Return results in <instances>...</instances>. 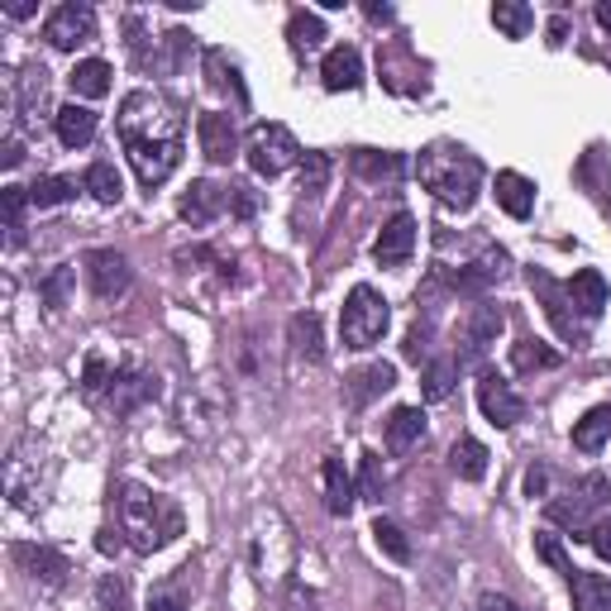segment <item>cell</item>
<instances>
[{
  "mask_svg": "<svg viewBox=\"0 0 611 611\" xmlns=\"http://www.w3.org/2000/svg\"><path fill=\"white\" fill-rule=\"evenodd\" d=\"M153 397H158V378L143 373V368H125V373H115V382H111V406H115V416L139 411V406L153 402Z\"/></svg>",
  "mask_w": 611,
  "mask_h": 611,
  "instance_id": "cell-17",
  "label": "cell"
},
{
  "mask_svg": "<svg viewBox=\"0 0 611 611\" xmlns=\"http://www.w3.org/2000/svg\"><path fill=\"white\" fill-rule=\"evenodd\" d=\"M53 129H58V143H63V149H87L96 139V111H87V105H77V101L58 105Z\"/></svg>",
  "mask_w": 611,
  "mask_h": 611,
  "instance_id": "cell-21",
  "label": "cell"
},
{
  "mask_svg": "<svg viewBox=\"0 0 611 611\" xmlns=\"http://www.w3.org/2000/svg\"><path fill=\"white\" fill-rule=\"evenodd\" d=\"M320 81H326V91H358L364 87V58H358V48L340 43L326 53V63H320Z\"/></svg>",
  "mask_w": 611,
  "mask_h": 611,
  "instance_id": "cell-18",
  "label": "cell"
},
{
  "mask_svg": "<svg viewBox=\"0 0 611 611\" xmlns=\"http://www.w3.org/2000/svg\"><path fill=\"white\" fill-rule=\"evenodd\" d=\"M569 287V302L578 306V316L583 320H597L607 310V302H611V292H607V278L597 268H583V272H573V278L564 282Z\"/></svg>",
  "mask_w": 611,
  "mask_h": 611,
  "instance_id": "cell-19",
  "label": "cell"
},
{
  "mask_svg": "<svg viewBox=\"0 0 611 611\" xmlns=\"http://www.w3.org/2000/svg\"><path fill=\"white\" fill-rule=\"evenodd\" d=\"M43 39H48V48H58V53H72V48L91 43V39H96V10H91V5H77V0H67V5H58V10H48Z\"/></svg>",
  "mask_w": 611,
  "mask_h": 611,
  "instance_id": "cell-8",
  "label": "cell"
},
{
  "mask_svg": "<svg viewBox=\"0 0 611 611\" xmlns=\"http://www.w3.org/2000/svg\"><path fill=\"white\" fill-rule=\"evenodd\" d=\"M354 173L368 177V182H397V177L406 173V158H402V153L358 149V153H354Z\"/></svg>",
  "mask_w": 611,
  "mask_h": 611,
  "instance_id": "cell-32",
  "label": "cell"
},
{
  "mask_svg": "<svg viewBox=\"0 0 611 611\" xmlns=\"http://www.w3.org/2000/svg\"><path fill=\"white\" fill-rule=\"evenodd\" d=\"M545 487H549V473H545V469H531V473H525V493H531V497H545Z\"/></svg>",
  "mask_w": 611,
  "mask_h": 611,
  "instance_id": "cell-54",
  "label": "cell"
},
{
  "mask_svg": "<svg viewBox=\"0 0 611 611\" xmlns=\"http://www.w3.org/2000/svg\"><path fill=\"white\" fill-rule=\"evenodd\" d=\"M564 34H569V20H564V15L549 20V43H564Z\"/></svg>",
  "mask_w": 611,
  "mask_h": 611,
  "instance_id": "cell-57",
  "label": "cell"
},
{
  "mask_svg": "<svg viewBox=\"0 0 611 611\" xmlns=\"http://www.w3.org/2000/svg\"><path fill=\"white\" fill-rule=\"evenodd\" d=\"M149 611H187V593L182 588H158L149 597Z\"/></svg>",
  "mask_w": 611,
  "mask_h": 611,
  "instance_id": "cell-52",
  "label": "cell"
},
{
  "mask_svg": "<svg viewBox=\"0 0 611 611\" xmlns=\"http://www.w3.org/2000/svg\"><path fill=\"white\" fill-rule=\"evenodd\" d=\"M119 531L129 535V545H135L139 555H153V549H163L167 540L182 535V511L167 497L153 493V487L119 483Z\"/></svg>",
  "mask_w": 611,
  "mask_h": 611,
  "instance_id": "cell-2",
  "label": "cell"
},
{
  "mask_svg": "<svg viewBox=\"0 0 611 611\" xmlns=\"http://www.w3.org/2000/svg\"><path fill=\"white\" fill-rule=\"evenodd\" d=\"M501 272H507V254H501V249H487L483 258L478 263H469V268L459 272V278H454V292H463V296H478V292H487V287H493Z\"/></svg>",
  "mask_w": 611,
  "mask_h": 611,
  "instance_id": "cell-23",
  "label": "cell"
},
{
  "mask_svg": "<svg viewBox=\"0 0 611 611\" xmlns=\"http://www.w3.org/2000/svg\"><path fill=\"white\" fill-rule=\"evenodd\" d=\"M81 187H87L101 206H119V196H125V177L115 173V163H91L87 177H81Z\"/></svg>",
  "mask_w": 611,
  "mask_h": 611,
  "instance_id": "cell-34",
  "label": "cell"
},
{
  "mask_svg": "<svg viewBox=\"0 0 611 611\" xmlns=\"http://www.w3.org/2000/svg\"><path fill=\"white\" fill-rule=\"evenodd\" d=\"M493 24L507 34V39H525V34L535 29V10L521 5V0H497V5H493Z\"/></svg>",
  "mask_w": 611,
  "mask_h": 611,
  "instance_id": "cell-35",
  "label": "cell"
},
{
  "mask_svg": "<svg viewBox=\"0 0 611 611\" xmlns=\"http://www.w3.org/2000/svg\"><path fill=\"white\" fill-rule=\"evenodd\" d=\"M511 364H517L521 373H535V368H555L559 354L549 349V344H540V340H521L517 349H511Z\"/></svg>",
  "mask_w": 611,
  "mask_h": 611,
  "instance_id": "cell-43",
  "label": "cell"
},
{
  "mask_svg": "<svg viewBox=\"0 0 611 611\" xmlns=\"http://www.w3.org/2000/svg\"><path fill=\"white\" fill-rule=\"evenodd\" d=\"M244 158L249 167H254L258 177H282L292 163H302V143H296V135L287 125H254L244 139Z\"/></svg>",
  "mask_w": 611,
  "mask_h": 611,
  "instance_id": "cell-6",
  "label": "cell"
},
{
  "mask_svg": "<svg viewBox=\"0 0 611 611\" xmlns=\"http://www.w3.org/2000/svg\"><path fill=\"white\" fill-rule=\"evenodd\" d=\"M535 555H540L555 573H564V578H573V573H578V569H573V559L564 555V545H559V535H549V531L535 535Z\"/></svg>",
  "mask_w": 611,
  "mask_h": 611,
  "instance_id": "cell-46",
  "label": "cell"
},
{
  "mask_svg": "<svg viewBox=\"0 0 611 611\" xmlns=\"http://www.w3.org/2000/svg\"><path fill=\"white\" fill-rule=\"evenodd\" d=\"M392 326V306L378 287L358 282L349 296H344V310H340V334H344V349H373V344L387 334Z\"/></svg>",
  "mask_w": 611,
  "mask_h": 611,
  "instance_id": "cell-5",
  "label": "cell"
},
{
  "mask_svg": "<svg viewBox=\"0 0 611 611\" xmlns=\"http://www.w3.org/2000/svg\"><path fill=\"white\" fill-rule=\"evenodd\" d=\"M87 278L101 302H115V296L129 292V258L115 254V249H96V254H87Z\"/></svg>",
  "mask_w": 611,
  "mask_h": 611,
  "instance_id": "cell-12",
  "label": "cell"
},
{
  "mask_svg": "<svg viewBox=\"0 0 611 611\" xmlns=\"http://www.w3.org/2000/svg\"><path fill=\"white\" fill-rule=\"evenodd\" d=\"M72 96H87V101H101L105 91H111V63L105 58H81L77 67H72Z\"/></svg>",
  "mask_w": 611,
  "mask_h": 611,
  "instance_id": "cell-31",
  "label": "cell"
},
{
  "mask_svg": "<svg viewBox=\"0 0 611 611\" xmlns=\"http://www.w3.org/2000/svg\"><path fill=\"white\" fill-rule=\"evenodd\" d=\"M569 593H573V611H611V578L602 573H573L569 578Z\"/></svg>",
  "mask_w": 611,
  "mask_h": 611,
  "instance_id": "cell-29",
  "label": "cell"
},
{
  "mask_svg": "<svg viewBox=\"0 0 611 611\" xmlns=\"http://www.w3.org/2000/svg\"><path fill=\"white\" fill-rule=\"evenodd\" d=\"M449 469L463 478V483H483L487 478V445L473 435H459L449 449Z\"/></svg>",
  "mask_w": 611,
  "mask_h": 611,
  "instance_id": "cell-28",
  "label": "cell"
},
{
  "mask_svg": "<svg viewBox=\"0 0 611 611\" xmlns=\"http://www.w3.org/2000/svg\"><path fill=\"white\" fill-rule=\"evenodd\" d=\"M454 378H459V364H454V358H430L425 373H421V392H425V402H449Z\"/></svg>",
  "mask_w": 611,
  "mask_h": 611,
  "instance_id": "cell-36",
  "label": "cell"
},
{
  "mask_svg": "<svg viewBox=\"0 0 611 611\" xmlns=\"http://www.w3.org/2000/svg\"><path fill=\"white\" fill-rule=\"evenodd\" d=\"M497 206L511 215V220H525L535 211V182L521 173H497Z\"/></svg>",
  "mask_w": 611,
  "mask_h": 611,
  "instance_id": "cell-26",
  "label": "cell"
},
{
  "mask_svg": "<svg viewBox=\"0 0 611 611\" xmlns=\"http://www.w3.org/2000/svg\"><path fill=\"white\" fill-rule=\"evenodd\" d=\"M478 611H521V607L511 602L507 593H483V597H478Z\"/></svg>",
  "mask_w": 611,
  "mask_h": 611,
  "instance_id": "cell-53",
  "label": "cell"
},
{
  "mask_svg": "<svg viewBox=\"0 0 611 611\" xmlns=\"http://www.w3.org/2000/svg\"><path fill=\"white\" fill-rule=\"evenodd\" d=\"M72 196H77V182H72V177H39V182L29 187V206H39V211L63 206Z\"/></svg>",
  "mask_w": 611,
  "mask_h": 611,
  "instance_id": "cell-40",
  "label": "cell"
},
{
  "mask_svg": "<svg viewBox=\"0 0 611 611\" xmlns=\"http://www.w3.org/2000/svg\"><path fill=\"white\" fill-rule=\"evenodd\" d=\"M501 330H507V316H501L497 306H487V302H483V306H473L469 330H463V344H469V354L459 358V368H463V364H473V358H483L487 349H493Z\"/></svg>",
  "mask_w": 611,
  "mask_h": 611,
  "instance_id": "cell-16",
  "label": "cell"
},
{
  "mask_svg": "<svg viewBox=\"0 0 611 611\" xmlns=\"http://www.w3.org/2000/svg\"><path fill=\"white\" fill-rule=\"evenodd\" d=\"M177 211H182V220H191V225H211L215 215L225 211V187H215V182H191Z\"/></svg>",
  "mask_w": 611,
  "mask_h": 611,
  "instance_id": "cell-25",
  "label": "cell"
},
{
  "mask_svg": "<svg viewBox=\"0 0 611 611\" xmlns=\"http://www.w3.org/2000/svg\"><path fill=\"white\" fill-rule=\"evenodd\" d=\"M5 493L20 511L39 507V445L34 440H20L5 459Z\"/></svg>",
  "mask_w": 611,
  "mask_h": 611,
  "instance_id": "cell-9",
  "label": "cell"
},
{
  "mask_svg": "<svg viewBox=\"0 0 611 611\" xmlns=\"http://www.w3.org/2000/svg\"><path fill=\"white\" fill-rule=\"evenodd\" d=\"M15 564L29 573L39 588H63L67 573H72L67 555H58L53 545H15Z\"/></svg>",
  "mask_w": 611,
  "mask_h": 611,
  "instance_id": "cell-13",
  "label": "cell"
},
{
  "mask_svg": "<svg viewBox=\"0 0 611 611\" xmlns=\"http://www.w3.org/2000/svg\"><path fill=\"white\" fill-rule=\"evenodd\" d=\"M373 540H378V549L392 559V564H411V540H406V531L397 521H373Z\"/></svg>",
  "mask_w": 611,
  "mask_h": 611,
  "instance_id": "cell-38",
  "label": "cell"
},
{
  "mask_svg": "<svg viewBox=\"0 0 611 611\" xmlns=\"http://www.w3.org/2000/svg\"><path fill=\"white\" fill-rule=\"evenodd\" d=\"M119 535H125V531H101V540H96V549H101V555H115V549L125 545Z\"/></svg>",
  "mask_w": 611,
  "mask_h": 611,
  "instance_id": "cell-55",
  "label": "cell"
},
{
  "mask_svg": "<svg viewBox=\"0 0 611 611\" xmlns=\"http://www.w3.org/2000/svg\"><path fill=\"white\" fill-rule=\"evenodd\" d=\"M478 406H483V416L501 430H511L525 416V402L517 397V387L497 373H483V382H478Z\"/></svg>",
  "mask_w": 611,
  "mask_h": 611,
  "instance_id": "cell-11",
  "label": "cell"
},
{
  "mask_svg": "<svg viewBox=\"0 0 611 611\" xmlns=\"http://www.w3.org/2000/svg\"><path fill=\"white\" fill-rule=\"evenodd\" d=\"M287 340H292V354H296V358H310V364L326 354V340H320V316H316V310H296V316L287 320Z\"/></svg>",
  "mask_w": 611,
  "mask_h": 611,
  "instance_id": "cell-27",
  "label": "cell"
},
{
  "mask_svg": "<svg viewBox=\"0 0 611 611\" xmlns=\"http://www.w3.org/2000/svg\"><path fill=\"white\" fill-rule=\"evenodd\" d=\"M96 607L101 611H135V597H129L125 573H105V578L96 583Z\"/></svg>",
  "mask_w": 611,
  "mask_h": 611,
  "instance_id": "cell-41",
  "label": "cell"
},
{
  "mask_svg": "<svg viewBox=\"0 0 611 611\" xmlns=\"http://www.w3.org/2000/svg\"><path fill=\"white\" fill-rule=\"evenodd\" d=\"M597 24H602V29H611V0H602V5H597Z\"/></svg>",
  "mask_w": 611,
  "mask_h": 611,
  "instance_id": "cell-58",
  "label": "cell"
},
{
  "mask_svg": "<svg viewBox=\"0 0 611 611\" xmlns=\"http://www.w3.org/2000/svg\"><path fill=\"white\" fill-rule=\"evenodd\" d=\"M382 487H387V473H382V459L373 449L358 459V497L364 501H382Z\"/></svg>",
  "mask_w": 611,
  "mask_h": 611,
  "instance_id": "cell-42",
  "label": "cell"
},
{
  "mask_svg": "<svg viewBox=\"0 0 611 611\" xmlns=\"http://www.w3.org/2000/svg\"><path fill=\"white\" fill-rule=\"evenodd\" d=\"M402 354L411 358V364H421V358L430 354V326H425V320H416V326H411V334H406V344H402Z\"/></svg>",
  "mask_w": 611,
  "mask_h": 611,
  "instance_id": "cell-50",
  "label": "cell"
},
{
  "mask_svg": "<svg viewBox=\"0 0 611 611\" xmlns=\"http://www.w3.org/2000/svg\"><path fill=\"white\" fill-rule=\"evenodd\" d=\"M287 39H292L296 53H316L320 39H326V20L310 15V10H296L292 24H287Z\"/></svg>",
  "mask_w": 611,
  "mask_h": 611,
  "instance_id": "cell-37",
  "label": "cell"
},
{
  "mask_svg": "<svg viewBox=\"0 0 611 611\" xmlns=\"http://www.w3.org/2000/svg\"><path fill=\"white\" fill-rule=\"evenodd\" d=\"M397 387V368L392 364H368V368H358V373L344 382V397H349V406H368V402H378L382 392H392Z\"/></svg>",
  "mask_w": 611,
  "mask_h": 611,
  "instance_id": "cell-20",
  "label": "cell"
},
{
  "mask_svg": "<svg viewBox=\"0 0 611 611\" xmlns=\"http://www.w3.org/2000/svg\"><path fill=\"white\" fill-rule=\"evenodd\" d=\"M115 129L143 187H163L182 167L187 119L177 111V101H167L158 91H129L125 105H119Z\"/></svg>",
  "mask_w": 611,
  "mask_h": 611,
  "instance_id": "cell-1",
  "label": "cell"
},
{
  "mask_svg": "<svg viewBox=\"0 0 611 611\" xmlns=\"http://www.w3.org/2000/svg\"><path fill=\"white\" fill-rule=\"evenodd\" d=\"M115 382V373H111V364H105L101 354H91L87 358V373H81V387H87V397H101L105 387Z\"/></svg>",
  "mask_w": 611,
  "mask_h": 611,
  "instance_id": "cell-47",
  "label": "cell"
},
{
  "mask_svg": "<svg viewBox=\"0 0 611 611\" xmlns=\"http://www.w3.org/2000/svg\"><path fill=\"white\" fill-rule=\"evenodd\" d=\"M611 440V406H593L578 425H573V449L578 454H597Z\"/></svg>",
  "mask_w": 611,
  "mask_h": 611,
  "instance_id": "cell-33",
  "label": "cell"
},
{
  "mask_svg": "<svg viewBox=\"0 0 611 611\" xmlns=\"http://www.w3.org/2000/svg\"><path fill=\"white\" fill-rule=\"evenodd\" d=\"M196 139H201V153L211 163H230L239 153V129H234V115L230 111H206L196 119Z\"/></svg>",
  "mask_w": 611,
  "mask_h": 611,
  "instance_id": "cell-14",
  "label": "cell"
},
{
  "mask_svg": "<svg viewBox=\"0 0 611 611\" xmlns=\"http://www.w3.org/2000/svg\"><path fill=\"white\" fill-rule=\"evenodd\" d=\"M72 278H77V268H58L53 278H43V302L48 306H67V287H72Z\"/></svg>",
  "mask_w": 611,
  "mask_h": 611,
  "instance_id": "cell-48",
  "label": "cell"
},
{
  "mask_svg": "<svg viewBox=\"0 0 611 611\" xmlns=\"http://www.w3.org/2000/svg\"><path fill=\"white\" fill-rule=\"evenodd\" d=\"M421 182L435 191L440 206L449 211H469L483 187V163L463 149H425L421 153Z\"/></svg>",
  "mask_w": 611,
  "mask_h": 611,
  "instance_id": "cell-3",
  "label": "cell"
},
{
  "mask_svg": "<svg viewBox=\"0 0 611 611\" xmlns=\"http://www.w3.org/2000/svg\"><path fill=\"white\" fill-rule=\"evenodd\" d=\"M244 535H249V564H254V578L258 583H278L282 573L292 569V555H296L282 511L278 507H258Z\"/></svg>",
  "mask_w": 611,
  "mask_h": 611,
  "instance_id": "cell-4",
  "label": "cell"
},
{
  "mask_svg": "<svg viewBox=\"0 0 611 611\" xmlns=\"http://www.w3.org/2000/svg\"><path fill=\"white\" fill-rule=\"evenodd\" d=\"M10 105H15L20 119H34L48 105V72L43 67H24L15 77V91H10Z\"/></svg>",
  "mask_w": 611,
  "mask_h": 611,
  "instance_id": "cell-22",
  "label": "cell"
},
{
  "mask_svg": "<svg viewBox=\"0 0 611 611\" xmlns=\"http://www.w3.org/2000/svg\"><path fill=\"white\" fill-rule=\"evenodd\" d=\"M0 206H5V239H10V249H20L24 244V206H29V187H5L0 191Z\"/></svg>",
  "mask_w": 611,
  "mask_h": 611,
  "instance_id": "cell-39",
  "label": "cell"
},
{
  "mask_svg": "<svg viewBox=\"0 0 611 611\" xmlns=\"http://www.w3.org/2000/svg\"><path fill=\"white\" fill-rule=\"evenodd\" d=\"M163 53L153 58V72H177L182 67V58H187V48H191V34H182V29H173V34H163Z\"/></svg>",
  "mask_w": 611,
  "mask_h": 611,
  "instance_id": "cell-45",
  "label": "cell"
},
{
  "mask_svg": "<svg viewBox=\"0 0 611 611\" xmlns=\"http://www.w3.org/2000/svg\"><path fill=\"white\" fill-rule=\"evenodd\" d=\"M20 158H24V149H20V139L10 135L5 139V167H20Z\"/></svg>",
  "mask_w": 611,
  "mask_h": 611,
  "instance_id": "cell-56",
  "label": "cell"
},
{
  "mask_svg": "<svg viewBox=\"0 0 611 611\" xmlns=\"http://www.w3.org/2000/svg\"><path fill=\"white\" fill-rule=\"evenodd\" d=\"M607 497H611V483H607L602 473H593V478H583L573 493L549 501V521H555V525H569V531H578V535H588V531H593L588 511H597Z\"/></svg>",
  "mask_w": 611,
  "mask_h": 611,
  "instance_id": "cell-7",
  "label": "cell"
},
{
  "mask_svg": "<svg viewBox=\"0 0 611 611\" xmlns=\"http://www.w3.org/2000/svg\"><path fill=\"white\" fill-rule=\"evenodd\" d=\"M320 478H326V507H330V517H349L354 511V478L349 469H344V459H330L320 463Z\"/></svg>",
  "mask_w": 611,
  "mask_h": 611,
  "instance_id": "cell-24",
  "label": "cell"
},
{
  "mask_svg": "<svg viewBox=\"0 0 611 611\" xmlns=\"http://www.w3.org/2000/svg\"><path fill=\"white\" fill-rule=\"evenodd\" d=\"M225 206H230L234 215H254V211H258V196H254V187H249V182H234V187H225Z\"/></svg>",
  "mask_w": 611,
  "mask_h": 611,
  "instance_id": "cell-49",
  "label": "cell"
},
{
  "mask_svg": "<svg viewBox=\"0 0 611 611\" xmlns=\"http://www.w3.org/2000/svg\"><path fill=\"white\" fill-rule=\"evenodd\" d=\"M416 249V220L406 211H397L387 225H382V234L373 239V258L382 263V268H402L406 258H411Z\"/></svg>",
  "mask_w": 611,
  "mask_h": 611,
  "instance_id": "cell-15",
  "label": "cell"
},
{
  "mask_svg": "<svg viewBox=\"0 0 611 611\" xmlns=\"http://www.w3.org/2000/svg\"><path fill=\"white\" fill-rule=\"evenodd\" d=\"M588 545L597 549V559H602V564H611V517L593 521V531H588Z\"/></svg>",
  "mask_w": 611,
  "mask_h": 611,
  "instance_id": "cell-51",
  "label": "cell"
},
{
  "mask_svg": "<svg viewBox=\"0 0 611 611\" xmlns=\"http://www.w3.org/2000/svg\"><path fill=\"white\" fill-rule=\"evenodd\" d=\"M330 153H306L302 158V191L306 196H320L326 191V182H330Z\"/></svg>",
  "mask_w": 611,
  "mask_h": 611,
  "instance_id": "cell-44",
  "label": "cell"
},
{
  "mask_svg": "<svg viewBox=\"0 0 611 611\" xmlns=\"http://www.w3.org/2000/svg\"><path fill=\"white\" fill-rule=\"evenodd\" d=\"M531 287L545 296V316L555 320V330L564 334L569 344H583V340H588V320H583L578 310H569V306H573V302H569V287H559L555 278H545V272H531Z\"/></svg>",
  "mask_w": 611,
  "mask_h": 611,
  "instance_id": "cell-10",
  "label": "cell"
},
{
  "mask_svg": "<svg viewBox=\"0 0 611 611\" xmlns=\"http://www.w3.org/2000/svg\"><path fill=\"white\" fill-rule=\"evenodd\" d=\"M421 435H425V411H421V406H397V411H392V421H387V449L406 454Z\"/></svg>",
  "mask_w": 611,
  "mask_h": 611,
  "instance_id": "cell-30",
  "label": "cell"
}]
</instances>
